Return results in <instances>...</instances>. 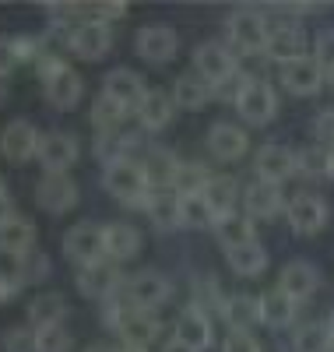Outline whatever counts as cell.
Wrapping results in <instances>:
<instances>
[{"instance_id": "obj_45", "label": "cell", "mask_w": 334, "mask_h": 352, "mask_svg": "<svg viewBox=\"0 0 334 352\" xmlns=\"http://www.w3.org/2000/svg\"><path fill=\"white\" fill-rule=\"evenodd\" d=\"M81 14H92V21H109V18H124L127 4L124 0H102V4H81Z\"/></svg>"}, {"instance_id": "obj_24", "label": "cell", "mask_w": 334, "mask_h": 352, "mask_svg": "<svg viewBox=\"0 0 334 352\" xmlns=\"http://www.w3.org/2000/svg\"><path fill=\"white\" fill-rule=\"evenodd\" d=\"M43 88H46V99L56 109H74L78 99H81V92H85V81H81V74L74 67H64L56 78H49Z\"/></svg>"}, {"instance_id": "obj_28", "label": "cell", "mask_w": 334, "mask_h": 352, "mask_svg": "<svg viewBox=\"0 0 334 352\" xmlns=\"http://www.w3.org/2000/svg\"><path fill=\"white\" fill-rule=\"evenodd\" d=\"M204 201L211 204L215 219L232 215L236 201H239V180H236V176H211V184L204 187Z\"/></svg>"}, {"instance_id": "obj_15", "label": "cell", "mask_w": 334, "mask_h": 352, "mask_svg": "<svg viewBox=\"0 0 334 352\" xmlns=\"http://www.w3.org/2000/svg\"><path fill=\"white\" fill-rule=\"evenodd\" d=\"M36 159L43 162L46 173H67L78 162V141L67 131H49L39 141V155Z\"/></svg>"}, {"instance_id": "obj_62", "label": "cell", "mask_w": 334, "mask_h": 352, "mask_svg": "<svg viewBox=\"0 0 334 352\" xmlns=\"http://www.w3.org/2000/svg\"><path fill=\"white\" fill-rule=\"evenodd\" d=\"M331 85H334V71H331Z\"/></svg>"}, {"instance_id": "obj_46", "label": "cell", "mask_w": 334, "mask_h": 352, "mask_svg": "<svg viewBox=\"0 0 334 352\" xmlns=\"http://www.w3.org/2000/svg\"><path fill=\"white\" fill-rule=\"evenodd\" d=\"M313 60L331 74L334 71V28H324V32L317 36V43H313Z\"/></svg>"}, {"instance_id": "obj_20", "label": "cell", "mask_w": 334, "mask_h": 352, "mask_svg": "<svg viewBox=\"0 0 334 352\" xmlns=\"http://www.w3.org/2000/svg\"><path fill=\"white\" fill-rule=\"evenodd\" d=\"M208 148H211V155H215V159L232 162V159L247 155L250 138H247V131H239V127H232V124H215V127L208 131Z\"/></svg>"}, {"instance_id": "obj_30", "label": "cell", "mask_w": 334, "mask_h": 352, "mask_svg": "<svg viewBox=\"0 0 334 352\" xmlns=\"http://www.w3.org/2000/svg\"><path fill=\"white\" fill-rule=\"evenodd\" d=\"M222 317L232 331H250L257 320H260V296H229L222 307Z\"/></svg>"}, {"instance_id": "obj_1", "label": "cell", "mask_w": 334, "mask_h": 352, "mask_svg": "<svg viewBox=\"0 0 334 352\" xmlns=\"http://www.w3.org/2000/svg\"><path fill=\"white\" fill-rule=\"evenodd\" d=\"M102 184H106V190L116 201L131 204V208H144L148 197H151V184H148V176H144V166L141 162H131V159L106 166Z\"/></svg>"}, {"instance_id": "obj_37", "label": "cell", "mask_w": 334, "mask_h": 352, "mask_svg": "<svg viewBox=\"0 0 334 352\" xmlns=\"http://www.w3.org/2000/svg\"><path fill=\"white\" fill-rule=\"evenodd\" d=\"M134 138L127 134H120V131H109V134H96V159L102 166H113V162H124L127 152L134 148Z\"/></svg>"}, {"instance_id": "obj_52", "label": "cell", "mask_w": 334, "mask_h": 352, "mask_svg": "<svg viewBox=\"0 0 334 352\" xmlns=\"http://www.w3.org/2000/svg\"><path fill=\"white\" fill-rule=\"evenodd\" d=\"M21 289H25V285H21L18 275H4V272H0V303H11Z\"/></svg>"}, {"instance_id": "obj_49", "label": "cell", "mask_w": 334, "mask_h": 352, "mask_svg": "<svg viewBox=\"0 0 334 352\" xmlns=\"http://www.w3.org/2000/svg\"><path fill=\"white\" fill-rule=\"evenodd\" d=\"M247 85H250V78H247V74H243V71H239V74H232L229 81H222V85H215V96L236 106V102H239V96H243V88H247Z\"/></svg>"}, {"instance_id": "obj_44", "label": "cell", "mask_w": 334, "mask_h": 352, "mask_svg": "<svg viewBox=\"0 0 334 352\" xmlns=\"http://www.w3.org/2000/svg\"><path fill=\"white\" fill-rule=\"evenodd\" d=\"M194 307H197V310H219V314H222L225 300H222V289H219L215 278L201 275V278L194 282Z\"/></svg>"}, {"instance_id": "obj_16", "label": "cell", "mask_w": 334, "mask_h": 352, "mask_svg": "<svg viewBox=\"0 0 334 352\" xmlns=\"http://www.w3.org/2000/svg\"><path fill=\"white\" fill-rule=\"evenodd\" d=\"M179 50V39L169 25H144L137 32V53L148 64H169Z\"/></svg>"}, {"instance_id": "obj_29", "label": "cell", "mask_w": 334, "mask_h": 352, "mask_svg": "<svg viewBox=\"0 0 334 352\" xmlns=\"http://www.w3.org/2000/svg\"><path fill=\"white\" fill-rule=\"evenodd\" d=\"M211 96H215V88H211L201 74H183L172 85V102L179 109H204Z\"/></svg>"}, {"instance_id": "obj_53", "label": "cell", "mask_w": 334, "mask_h": 352, "mask_svg": "<svg viewBox=\"0 0 334 352\" xmlns=\"http://www.w3.org/2000/svg\"><path fill=\"white\" fill-rule=\"evenodd\" d=\"M14 64H18L14 60V43L8 36H0V74H11Z\"/></svg>"}, {"instance_id": "obj_58", "label": "cell", "mask_w": 334, "mask_h": 352, "mask_svg": "<svg viewBox=\"0 0 334 352\" xmlns=\"http://www.w3.org/2000/svg\"><path fill=\"white\" fill-rule=\"evenodd\" d=\"M327 176H334V148H331V166H327Z\"/></svg>"}, {"instance_id": "obj_42", "label": "cell", "mask_w": 334, "mask_h": 352, "mask_svg": "<svg viewBox=\"0 0 334 352\" xmlns=\"http://www.w3.org/2000/svg\"><path fill=\"white\" fill-rule=\"evenodd\" d=\"M292 345H296V352H331L334 338H331L327 324H307V328L296 331Z\"/></svg>"}, {"instance_id": "obj_6", "label": "cell", "mask_w": 334, "mask_h": 352, "mask_svg": "<svg viewBox=\"0 0 334 352\" xmlns=\"http://www.w3.org/2000/svg\"><path fill=\"white\" fill-rule=\"evenodd\" d=\"M36 201L43 212L64 215L78 204V184L67 173H43V180L36 184Z\"/></svg>"}, {"instance_id": "obj_43", "label": "cell", "mask_w": 334, "mask_h": 352, "mask_svg": "<svg viewBox=\"0 0 334 352\" xmlns=\"http://www.w3.org/2000/svg\"><path fill=\"white\" fill-rule=\"evenodd\" d=\"M36 352H71V331L64 324L36 328Z\"/></svg>"}, {"instance_id": "obj_11", "label": "cell", "mask_w": 334, "mask_h": 352, "mask_svg": "<svg viewBox=\"0 0 334 352\" xmlns=\"http://www.w3.org/2000/svg\"><path fill=\"white\" fill-rule=\"evenodd\" d=\"M120 285H124V272L109 261H96L78 272V289L88 300H109V296H116Z\"/></svg>"}, {"instance_id": "obj_39", "label": "cell", "mask_w": 334, "mask_h": 352, "mask_svg": "<svg viewBox=\"0 0 334 352\" xmlns=\"http://www.w3.org/2000/svg\"><path fill=\"white\" fill-rule=\"evenodd\" d=\"M208 184H211V173H208L201 162H179L176 180H172V190H176L179 197H187V194H204Z\"/></svg>"}, {"instance_id": "obj_56", "label": "cell", "mask_w": 334, "mask_h": 352, "mask_svg": "<svg viewBox=\"0 0 334 352\" xmlns=\"http://www.w3.org/2000/svg\"><path fill=\"white\" fill-rule=\"evenodd\" d=\"M162 352H194V349H190V345H183V342H176V338H172V342H169V345H166Z\"/></svg>"}, {"instance_id": "obj_23", "label": "cell", "mask_w": 334, "mask_h": 352, "mask_svg": "<svg viewBox=\"0 0 334 352\" xmlns=\"http://www.w3.org/2000/svg\"><path fill=\"white\" fill-rule=\"evenodd\" d=\"M144 212H148L151 222H155V229H162V232H172V229L183 226V215H179V194L176 190H151Z\"/></svg>"}, {"instance_id": "obj_5", "label": "cell", "mask_w": 334, "mask_h": 352, "mask_svg": "<svg viewBox=\"0 0 334 352\" xmlns=\"http://www.w3.org/2000/svg\"><path fill=\"white\" fill-rule=\"evenodd\" d=\"M194 67L211 88H215V85L229 81L232 74H239V56H236V50H225L219 43H201L197 53H194Z\"/></svg>"}, {"instance_id": "obj_18", "label": "cell", "mask_w": 334, "mask_h": 352, "mask_svg": "<svg viewBox=\"0 0 334 352\" xmlns=\"http://www.w3.org/2000/svg\"><path fill=\"white\" fill-rule=\"evenodd\" d=\"M324 67L313 60V56H302V60H292L282 67V81L292 96H317L324 88Z\"/></svg>"}, {"instance_id": "obj_48", "label": "cell", "mask_w": 334, "mask_h": 352, "mask_svg": "<svg viewBox=\"0 0 334 352\" xmlns=\"http://www.w3.org/2000/svg\"><path fill=\"white\" fill-rule=\"evenodd\" d=\"M14 60H39L43 50H46V39H36V36H14Z\"/></svg>"}, {"instance_id": "obj_60", "label": "cell", "mask_w": 334, "mask_h": 352, "mask_svg": "<svg viewBox=\"0 0 334 352\" xmlns=\"http://www.w3.org/2000/svg\"><path fill=\"white\" fill-rule=\"evenodd\" d=\"M120 352H148V349H131V345H124V349H120Z\"/></svg>"}, {"instance_id": "obj_7", "label": "cell", "mask_w": 334, "mask_h": 352, "mask_svg": "<svg viewBox=\"0 0 334 352\" xmlns=\"http://www.w3.org/2000/svg\"><path fill=\"white\" fill-rule=\"evenodd\" d=\"M124 296H127V303H131L134 310H148V314H151V310H159V307L169 303L172 285H169V278H162V275H155V272H144V275L124 282Z\"/></svg>"}, {"instance_id": "obj_40", "label": "cell", "mask_w": 334, "mask_h": 352, "mask_svg": "<svg viewBox=\"0 0 334 352\" xmlns=\"http://www.w3.org/2000/svg\"><path fill=\"white\" fill-rule=\"evenodd\" d=\"M124 116H127V109L120 106L116 99H109L106 92L96 99V106H92V124H96V131L99 134H109V131H120V124H124Z\"/></svg>"}, {"instance_id": "obj_8", "label": "cell", "mask_w": 334, "mask_h": 352, "mask_svg": "<svg viewBox=\"0 0 334 352\" xmlns=\"http://www.w3.org/2000/svg\"><path fill=\"white\" fill-rule=\"evenodd\" d=\"M67 50L81 60H102V56L113 50V32L102 21H81L71 28L67 36Z\"/></svg>"}, {"instance_id": "obj_31", "label": "cell", "mask_w": 334, "mask_h": 352, "mask_svg": "<svg viewBox=\"0 0 334 352\" xmlns=\"http://www.w3.org/2000/svg\"><path fill=\"white\" fill-rule=\"evenodd\" d=\"M215 232H219V240H222V247L225 250H232V247H247V243H257V232H254V219L243 212V215H225V219H219L215 222Z\"/></svg>"}, {"instance_id": "obj_61", "label": "cell", "mask_w": 334, "mask_h": 352, "mask_svg": "<svg viewBox=\"0 0 334 352\" xmlns=\"http://www.w3.org/2000/svg\"><path fill=\"white\" fill-rule=\"evenodd\" d=\"M0 190H8V187H4V180H0Z\"/></svg>"}, {"instance_id": "obj_13", "label": "cell", "mask_w": 334, "mask_h": 352, "mask_svg": "<svg viewBox=\"0 0 334 352\" xmlns=\"http://www.w3.org/2000/svg\"><path fill=\"white\" fill-rule=\"evenodd\" d=\"M264 53L271 56V60H278L282 67L292 64V60H302V56H307V32H302L299 25H292V21L275 25V28L267 32Z\"/></svg>"}, {"instance_id": "obj_57", "label": "cell", "mask_w": 334, "mask_h": 352, "mask_svg": "<svg viewBox=\"0 0 334 352\" xmlns=\"http://www.w3.org/2000/svg\"><path fill=\"white\" fill-rule=\"evenodd\" d=\"M85 352H120V349H113V345H106V342H96V345H88Z\"/></svg>"}, {"instance_id": "obj_26", "label": "cell", "mask_w": 334, "mask_h": 352, "mask_svg": "<svg viewBox=\"0 0 334 352\" xmlns=\"http://www.w3.org/2000/svg\"><path fill=\"white\" fill-rule=\"evenodd\" d=\"M36 247V226L14 215L11 222L0 226V254H11V257H21L25 250Z\"/></svg>"}, {"instance_id": "obj_19", "label": "cell", "mask_w": 334, "mask_h": 352, "mask_svg": "<svg viewBox=\"0 0 334 352\" xmlns=\"http://www.w3.org/2000/svg\"><path fill=\"white\" fill-rule=\"evenodd\" d=\"M243 208H247L250 219H275L278 212H285L278 184H264V180L247 184V190H243Z\"/></svg>"}, {"instance_id": "obj_25", "label": "cell", "mask_w": 334, "mask_h": 352, "mask_svg": "<svg viewBox=\"0 0 334 352\" xmlns=\"http://www.w3.org/2000/svg\"><path fill=\"white\" fill-rule=\"evenodd\" d=\"M172 109H176L172 96H166L162 88H148V96H144V102L137 109V120H141L144 131H162L172 120Z\"/></svg>"}, {"instance_id": "obj_59", "label": "cell", "mask_w": 334, "mask_h": 352, "mask_svg": "<svg viewBox=\"0 0 334 352\" xmlns=\"http://www.w3.org/2000/svg\"><path fill=\"white\" fill-rule=\"evenodd\" d=\"M327 331H331V338H334V314H331V320H327Z\"/></svg>"}, {"instance_id": "obj_17", "label": "cell", "mask_w": 334, "mask_h": 352, "mask_svg": "<svg viewBox=\"0 0 334 352\" xmlns=\"http://www.w3.org/2000/svg\"><path fill=\"white\" fill-rule=\"evenodd\" d=\"M278 289L285 292V296H292L296 303H302L320 289V272L310 261H289L282 268V275H278Z\"/></svg>"}, {"instance_id": "obj_55", "label": "cell", "mask_w": 334, "mask_h": 352, "mask_svg": "<svg viewBox=\"0 0 334 352\" xmlns=\"http://www.w3.org/2000/svg\"><path fill=\"white\" fill-rule=\"evenodd\" d=\"M8 96H11V81H8V74H0V106L8 102Z\"/></svg>"}, {"instance_id": "obj_10", "label": "cell", "mask_w": 334, "mask_h": 352, "mask_svg": "<svg viewBox=\"0 0 334 352\" xmlns=\"http://www.w3.org/2000/svg\"><path fill=\"white\" fill-rule=\"evenodd\" d=\"M285 219H289L292 232H299V236H313V232H320L327 226V204L317 194H296L285 204Z\"/></svg>"}, {"instance_id": "obj_51", "label": "cell", "mask_w": 334, "mask_h": 352, "mask_svg": "<svg viewBox=\"0 0 334 352\" xmlns=\"http://www.w3.org/2000/svg\"><path fill=\"white\" fill-rule=\"evenodd\" d=\"M222 352H260V342L250 331H232L222 345Z\"/></svg>"}, {"instance_id": "obj_35", "label": "cell", "mask_w": 334, "mask_h": 352, "mask_svg": "<svg viewBox=\"0 0 334 352\" xmlns=\"http://www.w3.org/2000/svg\"><path fill=\"white\" fill-rule=\"evenodd\" d=\"M225 257H229V268H232L236 275H243V278H257V275H264V268H267V250H264L260 243L232 247V250H225Z\"/></svg>"}, {"instance_id": "obj_21", "label": "cell", "mask_w": 334, "mask_h": 352, "mask_svg": "<svg viewBox=\"0 0 334 352\" xmlns=\"http://www.w3.org/2000/svg\"><path fill=\"white\" fill-rule=\"evenodd\" d=\"M172 338H176V342H183V345H190L194 352L208 349V345H211V324H208L204 310H197V307H187L183 314L176 317Z\"/></svg>"}, {"instance_id": "obj_32", "label": "cell", "mask_w": 334, "mask_h": 352, "mask_svg": "<svg viewBox=\"0 0 334 352\" xmlns=\"http://www.w3.org/2000/svg\"><path fill=\"white\" fill-rule=\"evenodd\" d=\"M141 250V232L127 222L106 226V257L109 261H131Z\"/></svg>"}, {"instance_id": "obj_27", "label": "cell", "mask_w": 334, "mask_h": 352, "mask_svg": "<svg viewBox=\"0 0 334 352\" xmlns=\"http://www.w3.org/2000/svg\"><path fill=\"white\" fill-rule=\"evenodd\" d=\"M296 310H299V303L292 296H285L282 289H271L260 296V320L267 328H289L296 320Z\"/></svg>"}, {"instance_id": "obj_38", "label": "cell", "mask_w": 334, "mask_h": 352, "mask_svg": "<svg viewBox=\"0 0 334 352\" xmlns=\"http://www.w3.org/2000/svg\"><path fill=\"white\" fill-rule=\"evenodd\" d=\"M179 215H183V226H190V229H215V222H219L211 204L204 201V194L179 197Z\"/></svg>"}, {"instance_id": "obj_4", "label": "cell", "mask_w": 334, "mask_h": 352, "mask_svg": "<svg viewBox=\"0 0 334 352\" xmlns=\"http://www.w3.org/2000/svg\"><path fill=\"white\" fill-rule=\"evenodd\" d=\"M236 109H239V116H243L247 124L264 127V124L275 120V113H278V96H275V88H271L267 81L250 78V85L243 88V96H239Z\"/></svg>"}, {"instance_id": "obj_54", "label": "cell", "mask_w": 334, "mask_h": 352, "mask_svg": "<svg viewBox=\"0 0 334 352\" xmlns=\"http://www.w3.org/2000/svg\"><path fill=\"white\" fill-rule=\"evenodd\" d=\"M11 219H14V201H11L8 190H0V226L11 222Z\"/></svg>"}, {"instance_id": "obj_14", "label": "cell", "mask_w": 334, "mask_h": 352, "mask_svg": "<svg viewBox=\"0 0 334 352\" xmlns=\"http://www.w3.org/2000/svg\"><path fill=\"white\" fill-rule=\"evenodd\" d=\"M102 92L109 99H116L120 106H124L127 113H137L144 96H148V88H144V78L137 71H127V67H116L106 74V85H102Z\"/></svg>"}, {"instance_id": "obj_50", "label": "cell", "mask_w": 334, "mask_h": 352, "mask_svg": "<svg viewBox=\"0 0 334 352\" xmlns=\"http://www.w3.org/2000/svg\"><path fill=\"white\" fill-rule=\"evenodd\" d=\"M313 138L317 144H331L334 148V109H320L313 116Z\"/></svg>"}, {"instance_id": "obj_9", "label": "cell", "mask_w": 334, "mask_h": 352, "mask_svg": "<svg viewBox=\"0 0 334 352\" xmlns=\"http://www.w3.org/2000/svg\"><path fill=\"white\" fill-rule=\"evenodd\" d=\"M39 141H43V134L28 120H11L4 131H0V155H4L8 162H14V166H21L32 155H39Z\"/></svg>"}, {"instance_id": "obj_36", "label": "cell", "mask_w": 334, "mask_h": 352, "mask_svg": "<svg viewBox=\"0 0 334 352\" xmlns=\"http://www.w3.org/2000/svg\"><path fill=\"white\" fill-rule=\"evenodd\" d=\"M49 272H53V264H49V257L39 247H32V250H25L21 257H14V275L21 278V285H39V282L49 278Z\"/></svg>"}, {"instance_id": "obj_41", "label": "cell", "mask_w": 334, "mask_h": 352, "mask_svg": "<svg viewBox=\"0 0 334 352\" xmlns=\"http://www.w3.org/2000/svg\"><path fill=\"white\" fill-rule=\"evenodd\" d=\"M331 166V148L327 144H307V148L296 152V169L302 176H327Z\"/></svg>"}, {"instance_id": "obj_12", "label": "cell", "mask_w": 334, "mask_h": 352, "mask_svg": "<svg viewBox=\"0 0 334 352\" xmlns=\"http://www.w3.org/2000/svg\"><path fill=\"white\" fill-rule=\"evenodd\" d=\"M254 169H257V176L264 184H278V187L292 173H299L296 169V152L285 148V144H260L257 155H254Z\"/></svg>"}, {"instance_id": "obj_3", "label": "cell", "mask_w": 334, "mask_h": 352, "mask_svg": "<svg viewBox=\"0 0 334 352\" xmlns=\"http://www.w3.org/2000/svg\"><path fill=\"white\" fill-rule=\"evenodd\" d=\"M64 254L81 264V268H88V264L96 261H106V229L92 226V222H78L64 232Z\"/></svg>"}, {"instance_id": "obj_34", "label": "cell", "mask_w": 334, "mask_h": 352, "mask_svg": "<svg viewBox=\"0 0 334 352\" xmlns=\"http://www.w3.org/2000/svg\"><path fill=\"white\" fill-rule=\"evenodd\" d=\"M67 317V300L60 292H46V296H36L28 303V320L32 328H49V324H64Z\"/></svg>"}, {"instance_id": "obj_2", "label": "cell", "mask_w": 334, "mask_h": 352, "mask_svg": "<svg viewBox=\"0 0 334 352\" xmlns=\"http://www.w3.org/2000/svg\"><path fill=\"white\" fill-rule=\"evenodd\" d=\"M225 28H229V43L236 46V53H247V56L264 53L271 28H267V21H264L260 11H254V8H239V11L229 14Z\"/></svg>"}, {"instance_id": "obj_33", "label": "cell", "mask_w": 334, "mask_h": 352, "mask_svg": "<svg viewBox=\"0 0 334 352\" xmlns=\"http://www.w3.org/2000/svg\"><path fill=\"white\" fill-rule=\"evenodd\" d=\"M144 176H148V184L151 190H172V180H176V169H179V159L166 148H155L144 162Z\"/></svg>"}, {"instance_id": "obj_22", "label": "cell", "mask_w": 334, "mask_h": 352, "mask_svg": "<svg viewBox=\"0 0 334 352\" xmlns=\"http://www.w3.org/2000/svg\"><path fill=\"white\" fill-rule=\"evenodd\" d=\"M159 331H162L159 320L151 317L148 310H134V307L124 317V324H120V338H124V345H131V349H148L151 342L159 338Z\"/></svg>"}, {"instance_id": "obj_47", "label": "cell", "mask_w": 334, "mask_h": 352, "mask_svg": "<svg viewBox=\"0 0 334 352\" xmlns=\"http://www.w3.org/2000/svg\"><path fill=\"white\" fill-rule=\"evenodd\" d=\"M4 352H36V328H11L4 335Z\"/></svg>"}]
</instances>
